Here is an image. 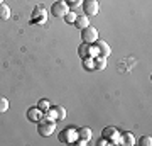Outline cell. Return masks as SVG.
Here are the masks:
<instances>
[{
    "label": "cell",
    "mask_w": 152,
    "mask_h": 146,
    "mask_svg": "<svg viewBox=\"0 0 152 146\" xmlns=\"http://www.w3.org/2000/svg\"><path fill=\"white\" fill-rule=\"evenodd\" d=\"M0 4H4V0H0Z\"/></svg>",
    "instance_id": "cell-24"
},
{
    "label": "cell",
    "mask_w": 152,
    "mask_h": 146,
    "mask_svg": "<svg viewBox=\"0 0 152 146\" xmlns=\"http://www.w3.org/2000/svg\"><path fill=\"white\" fill-rule=\"evenodd\" d=\"M37 107L41 109L42 112H46V110H48V109L51 107V104H49V100H48V99H41V100L37 102Z\"/></svg>",
    "instance_id": "cell-18"
},
{
    "label": "cell",
    "mask_w": 152,
    "mask_h": 146,
    "mask_svg": "<svg viewBox=\"0 0 152 146\" xmlns=\"http://www.w3.org/2000/svg\"><path fill=\"white\" fill-rule=\"evenodd\" d=\"M120 143L122 145H127V146L135 145V136L132 134V133H129V131H125V133L120 134Z\"/></svg>",
    "instance_id": "cell-12"
},
{
    "label": "cell",
    "mask_w": 152,
    "mask_h": 146,
    "mask_svg": "<svg viewBox=\"0 0 152 146\" xmlns=\"http://www.w3.org/2000/svg\"><path fill=\"white\" fill-rule=\"evenodd\" d=\"M139 145L140 146H151L152 145V138L151 136H142L140 139H139Z\"/></svg>",
    "instance_id": "cell-20"
},
{
    "label": "cell",
    "mask_w": 152,
    "mask_h": 146,
    "mask_svg": "<svg viewBox=\"0 0 152 146\" xmlns=\"http://www.w3.org/2000/svg\"><path fill=\"white\" fill-rule=\"evenodd\" d=\"M51 14H53L54 17H64L66 14H68V4H66L64 0L54 2L53 7H51Z\"/></svg>",
    "instance_id": "cell-3"
},
{
    "label": "cell",
    "mask_w": 152,
    "mask_h": 146,
    "mask_svg": "<svg viewBox=\"0 0 152 146\" xmlns=\"http://www.w3.org/2000/svg\"><path fill=\"white\" fill-rule=\"evenodd\" d=\"M93 44L96 46L98 54H100V56H105V58H108V56H110L112 49H110V46H108L107 43H105V41H100V39H96V41H95Z\"/></svg>",
    "instance_id": "cell-10"
},
{
    "label": "cell",
    "mask_w": 152,
    "mask_h": 146,
    "mask_svg": "<svg viewBox=\"0 0 152 146\" xmlns=\"http://www.w3.org/2000/svg\"><path fill=\"white\" fill-rule=\"evenodd\" d=\"M7 109H9V100L5 97H0V114L7 112Z\"/></svg>",
    "instance_id": "cell-19"
},
{
    "label": "cell",
    "mask_w": 152,
    "mask_h": 146,
    "mask_svg": "<svg viewBox=\"0 0 152 146\" xmlns=\"http://www.w3.org/2000/svg\"><path fill=\"white\" fill-rule=\"evenodd\" d=\"M81 39H83V43L93 44V43H95V41L98 39V31H96V27L88 26V27H85V29H81Z\"/></svg>",
    "instance_id": "cell-2"
},
{
    "label": "cell",
    "mask_w": 152,
    "mask_h": 146,
    "mask_svg": "<svg viewBox=\"0 0 152 146\" xmlns=\"http://www.w3.org/2000/svg\"><path fill=\"white\" fill-rule=\"evenodd\" d=\"M95 70H105L107 66V58L105 56H95Z\"/></svg>",
    "instance_id": "cell-14"
},
{
    "label": "cell",
    "mask_w": 152,
    "mask_h": 146,
    "mask_svg": "<svg viewBox=\"0 0 152 146\" xmlns=\"http://www.w3.org/2000/svg\"><path fill=\"white\" fill-rule=\"evenodd\" d=\"M61 143H75L78 139V133H76L75 127H68V129H63L59 134Z\"/></svg>",
    "instance_id": "cell-6"
},
{
    "label": "cell",
    "mask_w": 152,
    "mask_h": 146,
    "mask_svg": "<svg viewBox=\"0 0 152 146\" xmlns=\"http://www.w3.org/2000/svg\"><path fill=\"white\" fill-rule=\"evenodd\" d=\"M98 10H100V4H98V0H85L83 2V12H85V16H96Z\"/></svg>",
    "instance_id": "cell-4"
},
{
    "label": "cell",
    "mask_w": 152,
    "mask_h": 146,
    "mask_svg": "<svg viewBox=\"0 0 152 146\" xmlns=\"http://www.w3.org/2000/svg\"><path fill=\"white\" fill-rule=\"evenodd\" d=\"M54 129H56V122L51 119H42L41 122H37V133L42 138H49V136L54 134Z\"/></svg>",
    "instance_id": "cell-1"
},
{
    "label": "cell",
    "mask_w": 152,
    "mask_h": 146,
    "mask_svg": "<svg viewBox=\"0 0 152 146\" xmlns=\"http://www.w3.org/2000/svg\"><path fill=\"white\" fill-rule=\"evenodd\" d=\"M102 138H105V139L108 141V143H120V133L115 127H105L103 131H102Z\"/></svg>",
    "instance_id": "cell-5"
},
{
    "label": "cell",
    "mask_w": 152,
    "mask_h": 146,
    "mask_svg": "<svg viewBox=\"0 0 152 146\" xmlns=\"http://www.w3.org/2000/svg\"><path fill=\"white\" fill-rule=\"evenodd\" d=\"M54 112H56V121H64L66 119V109L63 105H54Z\"/></svg>",
    "instance_id": "cell-15"
},
{
    "label": "cell",
    "mask_w": 152,
    "mask_h": 146,
    "mask_svg": "<svg viewBox=\"0 0 152 146\" xmlns=\"http://www.w3.org/2000/svg\"><path fill=\"white\" fill-rule=\"evenodd\" d=\"M73 24H75L76 29H80V31H81V29H85V27L90 26V19H88V16H85V14H78Z\"/></svg>",
    "instance_id": "cell-11"
},
{
    "label": "cell",
    "mask_w": 152,
    "mask_h": 146,
    "mask_svg": "<svg viewBox=\"0 0 152 146\" xmlns=\"http://www.w3.org/2000/svg\"><path fill=\"white\" fill-rule=\"evenodd\" d=\"M27 119L31 122H41L44 119V112L39 107H31L27 109Z\"/></svg>",
    "instance_id": "cell-9"
},
{
    "label": "cell",
    "mask_w": 152,
    "mask_h": 146,
    "mask_svg": "<svg viewBox=\"0 0 152 146\" xmlns=\"http://www.w3.org/2000/svg\"><path fill=\"white\" fill-rule=\"evenodd\" d=\"M76 133H78V139L75 143H78V145H85L91 139V129L90 127H80V129H76Z\"/></svg>",
    "instance_id": "cell-8"
},
{
    "label": "cell",
    "mask_w": 152,
    "mask_h": 146,
    "mask_svg": "<svg viewBox=\"0 0 152 146\" xmlns=\"http://www.w3.org/2000/svg\"><path fill=\"white\" fill-rule=\"evenodd\" d=\"M66 4H68V7H71V9H75V7L81 5V0H64Z\"/></svg>",
    "instance_id": "cell-22"
},
{
    "label": "cell",
    "mask_w": 152,
    "mask_h": 146,
    "mask_svg": "<svg viewBox=\"0 0 152 146\" xmlns=\"http://www.w3.org/2000/svg\"><path fill=\"white\" fill-rule=\"evenodd\" d=\"M76 16H78V14H75V12H68V14L64 16V21L68 22V24H73L75 19H76Z\"/></svg>",
    "instance_id": "cell-21"
},
{
    "label": "cell",
    "mask_w": 152,
    "mask_h": 146,
    "mask_svg": "<svg viewBox=\"0 0 152 146\" xmlns=\"http://www.w3.org/2000/svg\"><path fill=\"white\" fill-rule=\"evenodd\" d=\"M46 9H44L42 5H37L36 9H34V14H32V24H44L46 22Z\"/></svg>",
    "instance_id": "cell-7"
},
{
    "label": "cell",
    "mask_w": 152,
    "mask_h": 146,
    "mask_svg": "<svg viewBox=\"0 0 152 146\" xmlns=\"http://www.w3.org/2000/svg\"><path fill=\"white\" fill-rule=\"evenodd\" d=\"M98 145H100V146H103V145H108V141L105 139V138H102V139L98 141Z\"/></svg>",
    "instance_id": "cell-23"
},
{
    "label": "cell",
    "mask_w": 152,
    "mask_h": 146,
    "mask_svg": "<svg viewBox=\"0 0 152 146\" xmlns=\"http://www.w3.org/2000/svg\"><path fill=\"white\" fill-rule=\"evenodd\" d=\"M78 56H80V58H88V56H90V44L88 43H81L80 44V48H78Z\"/></svg>",
    "instance_id": "cell-13"
},
{
    "label": "cell",
    "mask_w": 152,
    "mask_h": 146,
    "mask_svg": "<svg viewBox=\"0 0 152 146\" xmlns=\"http://www.w3.org/2000/svg\"><path fill=\"white\" fill-rule=\"evenodd\" d=\"M83 66H85V70H88V71H93L95 70V60L93 58H83Z\"/></svg>",
    "instance_id": "cell-17"
},
{
    "label": "cell",
    "mask_w": 152,
    "mask_h": 146,
    "mask_svg": "<svg viewBox=\"0 0 152 146\" xmlns=\"http://www.w3.org/2000/svg\"><path fill=\"white\" fill-rule=\"evenodd\" d=\"M7 19H10V9L5 4H0V21H7Z\"/></svg>",
    "instance_id": "cell-16"
}]
</instances>
